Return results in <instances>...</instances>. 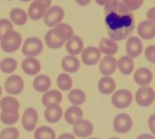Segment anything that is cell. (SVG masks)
Returning a JSON list of instances; mask_svg holds the SVG:
<instances>
[{
	"label": "cell",
	"mask_w": 155,
	"mask_h": 139,
	"mask_svg": "<svg viewBox=\"0 0 155 139\" xmlns=\"http://www.w3.org/2000/svg\"><path fill=\"white\" fill-rule=\"evenodd\" d=\"M104 23L110 39L123 41L130 37L136 27L134 15L120 0L106 5L104 9Z\"/></svg>",
	"instance_id": "obj_1"
},
{
	"label": "cell",
	"mask_w": 155,
	"mask_h": 139,
	"mask_svg": "<svg viewBox=\"0 0 155 139\" xmlns=\"http://www.w3.org/2000/svg\"><path fill=\"white\" fill-rule=\"evenodd\" d=\"M22 44V36L18 32L12 30L0 39L1 48L7 53H13L19 49Z\"/></svg>",
	"instance_id": "obj_2"
},
{
	"label": "cell",
	"mask_w": 155,
	"mask_h": 139,
	"mask_svg": "<svg viewBox=\"0 0 155 139\" xmlns=\"http://www.w3.org/2000/svg\"><path fill=\"white\" fill-rule=\"evenodd\" d=\"M44 49L42 40L36 37L27 38L23 43L21 52L27 57H35L39 55Z\"/></svg>",
	"instance_id": "obj_3"
},
{
	"label": "cell",
	"mask_w": 155,
	"mask_h": 139,
	"mask_svg": "<svg viewBox=\"0 0 155 139\" xmlns=\"http://www.w3.org/2000/svg\"><path fill=\"white\" fill-rule=\"evenodd\" d=\"M133 101V94L127 89H120L114 93L111 103L114 107L118 109H125L130 107Z\"/></svg>",
	"instance_id": "obj_4"
},
{
	"label": "cell",
	"mask_w": 155,
	"mask_h": 139,
	"mask_svg": "<svg viewBox=\"0 0 155 139\" xmlns=\"http://www.w3.org/2000/svg\"><path fill=\"white\" fill-rule=\"evenodd\" d=\"M135 99L140 107H148L154 103L155 92L154 89L149 86L140 87L136 92Z\"/></svg>",
	"instance_id": "obj_5"
},
{
	"label": "cell",
	"mask_w": 155,
	"mask_h": 139,
	"mask_svg": "<svg viewBox=\"0 0 155 139\" xmlns=\"http://www.w3.org/2000/svg\"><path fill=\"white\" fill-rule=\"evenodd\" d=\"M64 17V11L60 6L50 7L43 17L44 23L49 27H55L60 24Z\"/></svg>",
	"instance_id": "obj_6"
},
{
	"label": "cell",
	"mask_w": 155,
	"mask_h": 139,
	"mask_svg": "<svg viewBox=\"0 0 155 139\" xmlns=\"http://www.w3.org/2000/svg\"><path fill=\"white\" fill-rule=\"evenodd\" d=\"M24 81L18 75H12L6 79L4 83V89L8 95H18L23 92Z\"/></svg>",
	"instance_id": "obj_7"
},
{
	"label": "cell",
	"mask_w": 155,
	"mask_h": 139,
	"mask_svg": "<svg viewBox=\"0 0 155 139\" xmlns=\"http://www.w3.org/2000/svg\"><path fill=\"white\" fill-rule=\"evenodd\" d=\"M114 128L118 133H127L133 128V119L127 113H120L114 119Z\"/></svg>",
	"instance_id": "obj_8"
},
{
	"label": "cell",
	"mask_w": 155,
	"mask_h": 139,
	"mask_svg": "<svg viewBox=\"0 0 155 139\" xmlns=\"http://www.w3.org/2000/svg\"><path fill=\"white\" fill-rule=\"evenodd\" d=\"M101 52L98 48L89 46L84 48L81 52V60L87 66H93L100 61Z\"/></svg>",
	"instance_id": "obj_9"
},
{
	"label": "cell",
	"mask_w": 155,
	"mask_h": 139,
	"mask_svg": "<svg viewBox=\"0 0 155 139\" xmlns=\"http://www.w3.org/2000/svg\"><path fill=\"white\" fill-rule=\"evenodd\" d=\"M38 113L33 107L27 108L23 113L21 123L23 128L27 131H34L37 125Z\"/></svg>",
	"instance_id": "obj_10"
},
{
	"label": "cell",
	"mask_w": 155,
	"mask_h": 139,
	"mask_svg": "<svg viewBox=\"0 0 155 139\" xmlns=\"http://www.w3.org/2000/svg\"><path fill=\"white\" fill-rule=\"evenodd\" d=\"M143 51V44L142 40L137 36H130L126 44V51L129 57L136 58Z\"/></svg>",
	"instance_id": "obj_11"
},
{
	"label": "cell",
	"mask_w": 155,
	"mask_h": 139,
	"mask_svg": "<svg viewBox=\"0 0 155 139\" xmlns=\"http://www.w3.org/2000/svg\"><path fill=\"white\" fill-rule=\"evenodd\" d=\"M99 70L104 76H109L116 71L117 68V60L114 56H104L99 62Z\"/></svg>",
	"instance_id": "obj_12"
},
{
	"label": "cell",
	"mask_w": 155,
	"mask_h": 139,
	"mask_svg": "<svg viewBox=\"0 0 155 139\" xmlns=\"http://www.w3.org/2000/svg\"><path fill=\"white\" fill-rule=\"evenodd\" d=\"M74 134L79 137H88L93 133L94 125L86 119H81L74 125L73 128Z\"/></svg>",
	"instance_id": "obj_13"
},
{
	"label": "cell",
	"mask_w": 155,
	"mask_h": 139,
	"mask_svg": "<svg viewBox=\"0 0 155 139\" xmlns=\"http://www.w3.org/2000/svg\"><path fill=\"white\" fill-rule=\"evenodd\" d=\"M133 78L136 84L141 87L148 86L153 80V73L148 68L140 67L135 71Z\"/></svg>",
	"instance_id": "obj_14"
},
{
	"label": "cell",
	"mask_w": 155,
	"mask_h": 139,
	"mask_svg": "<svg viewBox=\"0 0 155 139\" xmlns=\"http://www.w3.org/2000/svg\"><path fill=\"white\" fill-rule=\"evenodd\" d=\"M138 35L145 40H150L155 37V24L152 21H144L138 25Z\"/></svg>",
	"instance_id": "obj_15"
},
{
	"label": "cell",
	"mask_w": 155,
	"mask_h": 139,
	"mask_svg": "<svg viewBox=\"0 0 155 139\" xmlns=\"http://www.w3.org/2000/svg\"><path fill=\"white\" fill-rule=\"evenodd\" d=\"M51 30L54 36L64 42L68 41L74 36V30L71 26L64 23H60Z\"/></svg>",
	"instance_id": "obj_16"
},
{
	"label": "cell",
	"mask_w": 155,
	"mask_h": 139,
	"mask_svg": "<svg viewBox=\"0 0 155 139\" xmlns=\"http://www.w3.org/2000/svg\"><path fill=\"white\" fill-rule=\"evenodd\" d=\"M21 68L27 75L36 76L40 72L41 64L35 57H27L21 62Z\"/></svg>",
	"instance_id": "obj_17"
},
{
	"label": "cell",
	"mask_w": 155,
	"mask_h": 139,
	"mask_svg": "<svg viewBox=\"0 0 155 139\" xmlns=\"http://www.w3.org/2000/svg\"><path fill=\"white\" fill-rule=\"evenodd\" d=\"M47 11V8L44 4L38 1H33L30 5L28 8L29 18L33 21H38L44 17L45 12Z\"/></svg>",
	"instance_id": "obj_18"
},
{
	"label": "cell",
	"mask_w": 155,
	"mask_h": 139,
	"mask_svg": "<svg viewBox=\"0 0 155 139\" xmlns=\"http://www.w3.org/2000/svg\"><path fill=\"white\" fill-rule=\"evenodd\" d=\"M63 116V110L58 104L48 106L44 111L45 120L49 123L58 122Z\"/></svg>",
	"instance_id": "obj_19"
},
{
	"label": "cell",
	"mask_w": 155,
	"mask_h": 139,
	"mask_svg": "<svg viewBox=\"0 0 155 139\" xmlns=\"http://www.w3.org/2000/svg\"><path fill=\"white\" fill-rule=\"evenodd\" d=\"M66 50L70 55L76 56L81 54L84 47V42L80 37L77 36H74L71 39L67 41L65 45Z\"/></svg>",
	"instance_id": "obj_20"
},
{
	"label": "cell",
	"mask_w": 155,
	"mask_h": 139,
	"mask_svg": "<svg viewBox=\"0 0 155 139\" xmlns=\"http://www.w3.org/2000/svg\"><path fill=\"white\" fill-rule=\"evenodd\" d=\"M62 99H63V95L61 92L56 89H53L45 92L42 98V103L45 107L55 104L59 105L61 103Z\"/></svg>",
	"instance_id": "obj_21"
},
{
	"label": "cell",
	"mask_w": 155,
	"mask_h": 139,
	"mask_svg": "<svg viewBox=\"0 0 155 139\" xmlns=\"http://www.w3.org/2000/svg\"><path fill=\"white\" fill-rule=\"evenodd\" d=\"M65 121L68 124L71 125H75L77 122L83 119V110L78 106H72L65 110L64 115Z\"/></svg>",
	"instance_id": "obj_22"
},
{
	"label": "cell",
	"mask_w": 155,
	"mask_h": 139,
	"mask_svg": "<svg viewBox=\"0 0 155 139\" xmlns=\"http://www.w3.org/2000/svg\"><path fill=\"white\" fill-rule=\"evenodd\" d=\"M0 108L2 111L6 113L18 112L20 109V103L14 97L5 96L0 101Z\"/></svg>",
	"instance_id": "obj_23"
},
{
	"label": "cell",
	"mask_w": 155,
	"mask_h": 139,
	"mask_svg": "<svg viewBox=\"0 0 155 139\" xmlns=\"http://www.w3.org/2000/svg\"><path fill=\"white\" fill-rule=\"evenodd\" d=\"M118 45L115 41L107 38H102L99 42V48L101 53L107 56H113L118 51Z\"/></svg>",
	"instance_id": "obj_24"
},
{
	"label": "cell",
	"mask_w": 155,
	"mask_h": 139,
	"mask_svg": "<svg viewBox=\"0 0 155 139\" xmlns=\"http://www.w3.org/2000/svg\"><path fill=\"white\" fill-rule=\"evenodd\" d=\"M62 69L69 73L77 72L80 67V62L75 56L68 55L64 57L61 60Z\"/></svg>",
	"instance_id": "obj_25"
},
{
	"label": "cell",
	"mask_w": 155,
	"mask_h": 139,
	"mask_svg": "<svg viewBox=\"0 0 155 139\" xmlns=\"http://www.w3.org/2000/svg\"><path fill=\"white\" fill-rule=\"evenodd\" d=\"M98 88L103 95H110L116 89V82L111 77L103 76L98 81Z\"/></svg>",
	"instance_id": "obj_26"
},
{
	"label": "cell",
	"mask_w": 155,
	"mask_h": 139,
	"mask_svg": "<svg viewBox=\"0 0 155 139\" xmlns=\"http://www.w3.org/2000/svg\"><path fill=\"white\" fill-rule=\"evenodd\" d=\"M51 81L49 77L44 74L38 75L33 79V86L38 92H46L50 89Z\"/></svg>",
	"instance_id": "obj_27"
},
{
	"label": "cell",
	"mask_w": 155,
	"mask_h": 139,
	"mask_svg": "<svg viewBox=\"0 0 155 139\" xmlns=\"http://www.w3.org/2000/svg\"><path fill=\"white\" fill-rule=\"evenodd\" d=\"M117 67L124 75H130L135 68L133 59L127 56H123L117 60Z\"/></svg>",
	"instance_id": "obj_28"
},
{
	"label": "cell",
	"mask_w": 155,
	"mask_h": 139,
	"mask_svg": "<svg viewBox=\"0 0 155 139\" xmlns=\"http://www.w3.org/2000/svg\"><path fill=\"white\" fill-rule=\"evenodd\" d=\"M9 16L12 22L18 26L24 25L28 19V15L27 12L18 8H15L11 10Z\"/></svg>",
	"instance_id": "obj_29"
},
{
	"label": "cell",
	"mask_w": 155,
	"mask_h": 139,
	"mask_svg": "<svg viewBox=\"0 0 155 139\" xmlns=\"http://www.w3.org/2000/svg\"><path fill=\"white\" fill-rule=\"evenodd\" d=\"M68 100L74 106H79L83 104L86 101V96L83 91L79 89H72L68 94Z\"/></svg>",
	"instance_id": "obj_30"
},
{
	"label": "cell",
	"mask_w": 155,
	"mask_h": 139,
	"mask_svg": "<svg viewBox=\"0 0 155 139\" xmlns=\"http://www.w3.org/2000/svg\"><path fill=\"white\" fill-rule=\"evenodd\" d=\"M35 139H56V134L53 128L49 126H41L35 130Z\"/></svg>",
	"instance_id": "obj_31"
},
{
	"label": "cell",
	"mask_w": 155,
	"mask_h": 139,
	"mask_svg": "<svg viewBox=\"0 0 155 139\" xmlns=\"http://www.w3.org/2000/svg\"><path fill=\"white\" fill-rule=\"evenodd\" d=\"M57 86L59 89L62 91L71 90L73 86V80L71 76L66 73L59 74L56 79Z\"/></svg>",
	"instance_id": "obj_32"
},
{
	"label": "cell",
	"mask_w": 155,
	"mask_h": 139,
	"mask_svg": "<svg viewBox=\"0 0 155 139\" xmlns=\"http://www.w3.org/2000/svg\"><path fill=\"white\" fill-rule=\"evenodd\" d=\"M64 41L58 39L54 34L53 33L52 30H48L45 36V43L46 44L47 46L52 49H57V48H61L64 45Z\"/></svg>",
	"instance_id": "obj_33"
},
{
	"label": "cell",
	"mask_w": 155,
	"mask_h": 139,
	"mask_svg": "<svg viewBox=\"0 0 155 139\" xmlns=\"http://www.w3.org/2000/svg\"><path fill=\"white\" fill-rule=\"evenodd\" d=\"M17 67H18V62L12 57H6L0 62V70L4 73H12L16 70Z\"/></svg>",
	"instance_id": "obj_34"
},
{
	"label": "cell",
	"mask_w": 155,
	"mask_h": 139,
	"mask_svg": "<svg viewBox=\"0 0 155 139\" xmlns=\"http://www.w3.org/2000/svg\"><path fill=\"white\" fill-rule=\"evenodd\" d=\"M20 118L19 112L15 113H6V112H1L0 113V120L3 124L7 125H14L18 121Z\"/></svg>",
	"instance_id": "obj_35"
},
{
	"label": "cell",
	"mask_w": 155,
	"mask_h": 139,
	"mask_svg": "<svg viewBox=\"0 0 155 139\" xmlns=\"http://www.w3.org/2000/svg\"><path fill=\"white\" fill-rule=\"evenodd\" d=\"M19 137V131L15 127L4 128L0 133V139H18Z\"/></svg>",
	"instance_id": "obj_36"
},
{
	"label": "cell",
	"mask_w": 155,
	"mask_h": 139,
	"mask_svg": "<svg viewBox=\"0 0 155 139\" xmlns=\"http://www.w3.org/2000/svg\"><path fill=\"white\" fill-rule=\"evenodd\" d=\"M120 1L130 11H134L142 7L145 0H120Z\"/></svg>",
	"instance_id": "obj_37"
},
{
	"label": "cell",
	"mask_w": 155,
	"mask_h": 139,
	"mask_svg": "<svg viewBox=\"0 0 155 139\" xmlns=\"http://www.w3.org/2000/svg\"><path fill=\"white\" fill-rule=\"evenodd\" d=\"M12 30H13V24L9 20L0 19V39Z\"/></svg>",
	"instance_id": "obj_38"
},
{
	"label": "cell",
	"mask_w": 155,
	"mask_h": 139,
	"mask_svg": "<svg viewBox=\"0 0 155 139\" xmlns=\"http://www.w3.org/2000/svg\"><path fill=\"white\" fill-rule=\"evenodd\" d=\"M145 56L148 61L155 63V45H149L145 48Z\"/></svg>",
	"instance_id": "obj_39"
},
{
	"label": "cell",
	"mask_w": 155,
	"mask_h": 139,
	"mask_svg": "<svg viewBox=\"0 0 155 139\" xmlns=\"http://www.w3.org/2000/svg\"><path fill=\"white\" fill-rule=\"evenodd\" d=\"M148 125L150 131L155 135V114H152L149 116L148 120Z\"/></svg>",
	"instance_id": "obj_40"
},
{
	"label": "cell",
	"mask_w": 155,
	"mask_h": 139,
	"mask_svg": "<svg viewBox=\"0 0 155 139\" xmlns=\"http://www.w3.org/2000/svg\"><path fill=\"white\" fill-rule=\"evenodd\" d=\"M147 18L148 21H152L155 24V7L151 8L147 12Z\"/></svg>",
	"instance_id": "obj_41"
},
{
	"label": "cell",
	"mask_w": 155,
	"mask_h": 139,
	"mask_svg": "<svg viewBox=\"0 0 155 139\" xmlns=\"http://www.w3.org/2000/svg\"><path fill=\"white\" fill-rule=\"evenodd\" d=\"M58 139H76L75 136L73 134H69V133H65V134H62L58 137Z\"/></svg>",
	"instance_id": "obj_42"
},
{
	"label": "cell",
	"mask_w": 155,
	"mask_h": 139,
	"mask_svg": "<svg viewBox=\"0 0 155 139\" xmlns=\"http://www.w3.org/2000/svg\"><path fill=\"white\" fill-rule=\"evenodd\" d=\"M136 139H155V137L150 134H142L139 135Z\"/></svg>",
	"instance_id": "obj_43"
},
{
	"label": "cell",
	"mask_w": 155,
	"mask_h": 139,
	"mask_svg": "<svg viewBox=\"0 0 155 139\" xmlns=\"http://www.w3.org/2000/svg\"><path fill=\"white\" fill-rule=\"evenodd\" d=\"M115 1V0H95V2H96L97 4H98L99 5H104L105 6L106 5L109 4V3Z\"/></svg>",
	"instance_id": "obj_44"
},
{
	"label": "cell",
	"mask_w": 155,
	"mask_h": 139,
	"mask_svg": "<svg viewBox=\"0 0 155 139\" xmlns=\"http://www.w3.org/2000/svg\"><path fill=\"white\" fill-rule=\"evenodd\" d=\"M76 2L79 5L81 6H86L91 2L92 0H75Z\"/></svg>",
	"instance_id": "obj_45"
},
{
	"label": "cell",
	"mask_w": 155,
	"mask_h": 139,
	"mask_svg": "<svg viewBox=\"0 0 155 139\" xmlns=\"http://www.w3.org/2000/svg\"><path fill=\"white\" fill-rule=\"evenodd\" d=\"M35 1H38V2H42V4H44L45 5V7L48 8L51 6V0H35Z\"/></svg>",
	"instance_id": "obj_46"
},
{
	"label": "cell",
	"mask_w": 155,
	"mask_h": 139,
	"mask_svg": "<svg viewBox=\"0 0 155 139\" xmlns=\"http://www.w3.org/2000/svg\"><path fill=\"white\" fill-rule=\"evenodd\" d=\"M2 95V86H0V98H1Z\"/></svg>",
	"instance_id": "obj_47"
},
{
	"label": "cell",
	"mask_w": 155,
	"mask_h": 139,
	"mask_svg": "<svg viewBox=\"0 0 155 139\" xmlns=\"http://www.w3.org/2000/svg\"><path fill=\"white\" fill-rule=\"evenodd\" d=\"M21 2H29L30 1V0H21Z\"/></svg>",
	"instance_id": "obj_48"
},
{
	"label": "cell",
	"mask_w": 155,
	"mask_h": 139,
	"mask_svg": "<svg viewBox=\"0 0 155 139\" xmlns=\"http://www.w3.org/2000/svg\"><path fill=\"white\" fill-rule=\"evenodd\" d=\"M109 139H120V138H118V137H110V138H109Z\"/></svg>",
	"instance_id": "obj_49"
},
{
	"label": "cell",
	"mask_w": 155,
	"mask_h": 139,
	"mask_svg": "<svg viewBox=\"0 0 155 139\" xmlns=\"http://www.w3.org/2000/svg\"><path fill=\"white\" fill-rule=\"evenodd\" d=\"M89 139H98V138H96V137H91V138H89Z\"/></svg>",
	"instance_id": "obj_50"
},
{
	"label": "cell",
	"mask_w": 155,
	"mask_h": 139,
	"mask_svg": "<svg viewBox=\"0 0 155 139\" xmlns=\"http://www.w3.org/2000/svg\"><path fill=\"white\" fill-rule=\"evenodd\" d=\"M8 1H12V0H8Z\"/></svg>",
	"instance_id": "obj_51"
}]
</instances>
